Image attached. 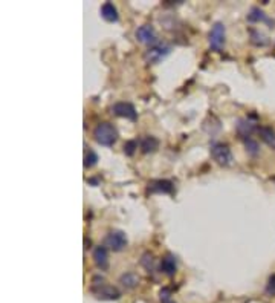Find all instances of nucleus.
<instances>
[{
  "label": "nucleus",
  "instance_id": "19",
  "mask_svg": "<svg viewBox=\"0 0 275 303\" xmlns=\"http://www.w3.org/2000/svg\"><path fill=\"white\" fill-rule=\"evenodd\" d=\"M243 143H245V147H246V152L249 153V155H253V156H256V155H259V150H260V147H259V143L251 136V138H245L243 139Z\"/></svg>",
  "mask_w": 275,
  "mask_h": 303
},
{
  "label": "nucleus",
  "instance_id": "25",
  "mask_svg": "<svg viewBox=\"0 0 275 303\" xmlns=\"http://www.w3.org/2000/svg\"><path fill=\"white\" fill-rule=\"evenodd\" d=\"M167 303H174V302H173V300H170V302H167Z\"/></svg>",
  "mask_w": 275,
  "mask_h": 303
},
{
  "label": "nucleus",
  "instance_id": "15",
  "mask_svg": "<svg viewBox=\"0 0 275 303\" xmlns=\"http://www.w3.org/2000/svg\"><path fill=\"white\" fill-rule=\"evenodd\" d=\"M158 146H159V141H158V138H155V136H144L141 141H139V147H141V150H142V153H153L156 149H158Z\"/></svg>",
  "mask_w": 275,
  "mask_h": 303
},
{
  "label": "nucleus",
  "instance_id": "5",
  "mask_svg": "<svg viewBox=\"0 0 275 303\" xmlns=\"http://www.w3.org/2000/svg\"><path fill=\"white\" fill-rule=\"evenodd\" d=\"M225 37H227V32H225V25L217 21L214 23V26L211 28L210 31V46L213 51H222L223 46H225Z\"/></svg>",
  "mask_w": 275,
  "mask_h": 303
},
{
  "label": "nucleus",
  "instance_id": "11",
  "mask_svg": "<svg viewBox=\"0 0 275 303\" xmlns=\"http://www.w3.org/2000/svg\"><path fill=\"white\" fill-rule=\"evenodd\" d=\"M161 271L165 276H168V277H171V276L176 274V271H178V262H176V258L173 254L164 256V259L161 261Z\"/></svg>",
  "mask_w": 275,
  "mask_h": 303
},
{
  "label": "nucleus",
  "instance_id": "20",
  "mask_svg": "<svg viewBox=\"0 0 275 303\" xmlns=\"http://www.w3.org/2000/svg\"><path fill=\"white\" fill-rule=\"evenodd\" d=\"M96 162H98V155H96L92 149H87L86 153H84V167H86V169H90V167H93Z\"/></svg>",
  "mask_w": 275,
  "mask_h": 303
},
{
  "label": "nucleus",
  "instance_id": "14",
  "mask_svg": "<svg viewBox=\"0 0 275 303\" xmlns=\"http://www.w3.org/2000/svg\"><path fill=\"white\" fill-rule=\"evenodd\" d=\"M101 15L106 21H118L119 20V14H118V9L116 6L112 3V2H106L103 6H101Z\"/></svg>",
  "mask_w": 275,
  "mask_h": 303
},
{
  "label": "nucleus",
  "instance_id": "6",
  "mask_svg": "<svg viewBox=\"0 0 275 303\" xmlns=\"http://www.w3.org/2000/svg\"><path fill=\"white\" fill-rule=\"evenodd\" d=\"M104 247L112 251H122L127 247V238L122 231L113 230L104 238Z\"/></svg>",
  "mask_w": 275,
  "mask_h": 303
},
{
  "label": "nucleus",
  "instance_id": "10",
  "mask_svg": "<svg viewBox=\"0 0 275 303\" xmlns=\"http://www.w3.org/2000/svg\"><path fill=\"white\" fill-rule=\"evenodd\" d=\"M93 262L99 270H107L109 267V254H107V248L104 245H99L93 250Z\"/></svg>",
  "mask_w": 275,
  "mask_h": 303
},
{
  "label": "nucleus",
  "instance_id": "2",
  "mask_svg": "<svg viewBox=\"0 0 275 303\" xmlns=\"http://www.w3.org/2000/svg\"><path fill=\"white\" fill-rule=\"evenodd\" d=\"M93 138L101 146H113L118 139V130L110 123H99L93 129Z\"/></svg>",
  "mask_w": 275,
  "mask_h": 303
},
{
  "label": "nucleus",
  "instance_id": "12",
  "mask_svg": "<svg viewBox=\"0 0 275 303\" xmlns=\"http://www.w3.org/2000/svg\"><path fill=\"white\" fill-rule=\"evenodd\" d=\"M248 21H251V23H259V21H263V23H268V25H271V28L275 25V21L272 18H269L260 8H257V6H254V8H251V11H249V14H248Z\"/></svg>",
  "mask_w": 275,
  "mask_h": 303
},
{
  "label": "nucleus",
  "instance_id": "13",
  "mask_svg": "<svg viewBox=\"0 0 275 303\" xmlns=\"http://www.w3.org/2000/svg\"><path fill=\"white\" fill-rule=\"evenodd\" d=\"M150 193H171L173 192V182L167 179H158L148 184Z\"/></svg>",
  "mask_w": 275,
  "mask_h": 303
},
{
  "label": "nucleus",
  "instance_id": "1",
  "mask_svg": "<svg viewBox=\"0 0 275 303\" xmlns=\"http://www.w3.org/2000/svg\"><path fill=\"white\" fill-rule=\"evenodd\" d=\"M90 293L99 299V300H118L121 297V293L116 287L109 285L104 277L93 276L90 284Z\"/></svg>",
  "mask_w": 275,
  "mask_h": 303
},
{
  "label": "nucleus",
  "instance_id": "16",
  "mask_svg": "<svg viewBox=\"0 0 275 303\" xmlns=\"http://www.w3.org/2000/svg\"><path fill=\"white\" fill-rule=\"evenodd\" d=\"M259 135H260V138L269 146V147H272L275 150V130L272 127H268V126H260L259 127Z\"/></svg>",
  "mask_w": 275,
  "mask_h": 303
},
{
  "label": "nucleus",
  "instance_id": "7",
  "mask_svg": "<svg viewBox=\"0 0 275 303\" xmlns=\"http://www.w3.org/2000/svg\"><path fill=\"white\" fill-rule=\"evenodd\" d=\"M112 112H113L116 116L127 118V120H132V121H135L136 116H138V115H136V109L133 107V104L126 103V101H119V103L113 104Z\"/></svg>",
  "mask_w": 275,
  "mask_h": 303
},
{
  "label": "nucleus",
  "instance_id": "21",
  "mask_svg": "<svg viewBox=\"0 0 275 303\" xmlns=\"http://www.w3.org/2000/svg\"><path fill=\"white\" fill-rule=\"evenodd\" d=\"M251 41H253L254 44H257V46H266V44L269 43L268 38H266L262 32L254 31V29H251Z\"/></svg>",
  "mask_w": 275,
  "mask_h": 303
},
{
  "label": "nucleus",
  "instance_id": "9",
  "mask_svg": "<svg viewBox=\"0 0 275 303\" xmlns=\"http://www.w3.org/2000/svg\"><path fill=\"white\" fill-rule=\"evenodd\" d=\"M254 130H259V127L256 126V121H253L251 118H242L239 120V124H237V133L240 135L242 139L245 138H251L253 132Z\"/></svg>",
  "mask_w": 275,
  "mask_h": 303
},
{
  "label": "nucleus",
  "instance_id": "18",
  "mask_svg": "<svg viewBox=\"0 0 275 303\" xmlns=\"http://www.w3.org/2000/svg\"><path fill=\"white\" fill-rule=\"evenodd\" d=\"M156 262H155V258H153V254L152 253H144L142 256H141V265L148 271V273H155V270H156V265H155Z\"/></svg>",
  "mask_w": 275,
  "mask_h": 303
},
{
  "label": "nucleus",
  "instance_id": "4",
  "mask_svg": "<svg viewBox=\"0 0 275 303\" xmlns=\"http://www.w3.org/2000/svg\"><path fill=\"white\" fill-rule=\"evenodd\" d=\"M211 156L222 167H230L234 162V156L231 153V149L227 144H220V143L213 144L211 146Z\"/></svg>",
  "mask_w": 275,
  "mask_h": 303
},
{
  "label": "nucleus",
  "instance_id": "24",
  "mask_svg": "<svg viewBox=\"0 0 275 303\" xmlns=\"http://www.w3.org/2000/svg\"><path fill=\"white\" fill-rule=\"evenodd\" d=\"M266 294L275 297V274H272L268 281V285H266Z\"/></svg>",
  "mask_w": 275,
  "mask_h": 303
},
{
  "label": "nucleus",
  "instance_id": "17",
  "mask_svg": "<svg viewBox=\"0 0 275 303\" xmlns=\"http://www.w3.org/2000/svg\"><path fill=\"white\" fill-rule=\"evenodd\" d=\"M119 284L126 288V290H133L138 287L139 284V276L135 273H126L119 277Z\"/></svg>",
  "mask_w": 275,
  "mask_h": 303
},
{
  "label": "nucleus",
  "instance_id": "8",
  "mask_svg": "<svg viewBox=\"0 0 275 303\" xmlns=\"http://www.w3.org/2000/svg\"><path fill=\"white\" fill-rule=\"evenodd\" d=\"M136 38L141 43L155 44L156 43V31L152 25H142L136 29Z\"/></svg>",
  "mask_w": 275,
  "mask_h": 303
},
{
  "label": "nucleus",
  "instance_id": "23",
  "mask_svg": "<svg viewBox=\"0 0 275 303\" xmlns=\"http://www.w3.org/2000/svg\"><path fill=\"white\" fill-rule=\"evenodd\" d=\"M159 297H161V302L167 303L171 300V288H162L161 293H159Z\"/></svg>",
  "mask_w": 275,
  "mask_h": 303
},
{
  "label": "nucleus",
  "instance_id": "22",
  "mask_svg": "<svg viewBox=\"0 0 275 303\" xmlns=\"http://www.w3.org/2000/svg\"><path fill=\"white\" fill-rule=\"evenodd\" d=\"M136 149H138V143H136V141H127V143L124 144V153L129 155V156H132V155L135 153Z\"/></svg>",
  "mask_w": 275,
  "mask_h": 303
},
{
  "label": "nucleus",
  "instance_id": "3",
  "mask_svg": "<svg viewBox=\"0 0 275 303\" xmlns=\"http://www.w3.org/2000/svg\"><path fill=\"white\" fill-rule=\"evenodd\" d=\"M171 52V46L167 43H161L156 41L155 44H152L145 52H144V60L150 64H155L158 61H161L162 58H165L168 54Z\"/></svg>",
  "mask_w": 275,
  "mask_h": 303
}]
</instances>
